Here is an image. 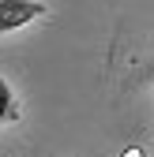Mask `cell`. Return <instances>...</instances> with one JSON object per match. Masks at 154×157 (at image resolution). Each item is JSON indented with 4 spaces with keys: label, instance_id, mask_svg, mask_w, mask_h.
<instances>
[{
    "label": "cell",
    "instance_id": "obj_1",
    "mask_svg": "<svg viewBox=\"0 0 154 157\" xmlns=\"http://www.w3.org/2000/svg\"><path fill=\"white\" fill-rule=\"evenodd\" d=\"M42 15H45L42 0H0V34H11Z\"/></svg>",
    "mask_w": 154,
    "mask_h": 157
},
{
    "label": "cell",
    "instance_id": "obj_3",
    "mask_svg": "<svg viewBox=\"0 0 154 157\" xmlns=\"http://www.w3.org/2000/svg\"><path fill=\"white\" fill-rule=\"evenodd\" d=\"M147 78H154V56H150V64H147Z\"/></svg>",
    "mask_w": 154,
    "mask_h": 157
},
{
    "label": "cell",
    "instance_id": "obj_2",
    "mask_svg": "<svg viewBox=\"0 0 154 157\" xmlns=\"http://www.w3.org/2000/svg\"><path fill=\"white\" fill-rule=\"evenodd\" d=\"M19 120V101H15V90L4 75H0V131H4L8 124Z\"/></svg>",
    "mask_w": 154,
    "mask_h": 157
},
{
    "label": "cell",
    "instance_id": "obj_4",
    "mask_svg": "<svg viewBox=\"0 0 154 157\" xmlns=\"http://www.w3.org/2000/svg\"><path fill=\"white\" fill-rule=\"evenodd\" d=\"M124 157H139V150H128V153H124Z\"/></svg>",
    "mask_w": 154,
    "mask_h": 157
}]
</instances>
